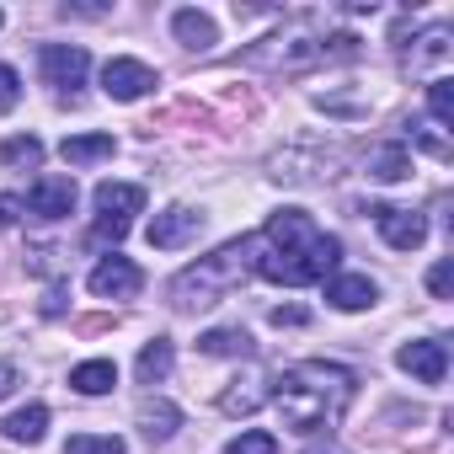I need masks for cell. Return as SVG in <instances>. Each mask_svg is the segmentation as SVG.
<instances>
[{
	"label": "cell",
	"instance_id": "6da1fadb",
	"mask_svg": "<svg viewBox=\"0 0 454 454\" xmlns=\"http://www.w3.org/2000/svg\"><path fill=\"white\" fill-rule=\"evenodd\" d=\"M337 252H342L337 236H326L305 208H278L257 236V273L284 289H305L337 268Z\"/></svg>",
	"mask_w": 454,
	"mask_h": 454
},
{
	"label": "cell",
	"instance_id": "7a4b0ae2",
	"mask_svg": "<svg viewBox=\"0 0 454 454\" xmlns=\"http://www.w3.org/2000/svg\"><path fill=\"white\" fill-rule=\"evenodd\" d=\"M353 390H358L353 369L326 364V358H305V364H289L284 369L273 401L284 411V427L310 438V433H326V427L342 422V411L353 406Z\"/></svg>",
	"mask_w": 454,
	"mask_h": 454
},
{
	"label": "cell",
	"instance_id": "3957f363",
	"mask_svg": "<svg viewBox=\"0 0 454 454\" xmlns=\"http://www.w3.org/2000/svg\"><path fill=\"white\" fill-rule=\"evenodd\" d=\"M247 273H257V236H241L231 247H219L214 257H203L198 268L176 273L171 289H166V300L176 310H208V305H219L224 294H231Z\"/></svg>",
	"mask_w": 454,
	"mask_h": 454
},
{
	"label": "cell",
	"instance_id": "277c9868",
	"mask_svg": "<svg viewBox=\"0 0 454 454\" xmlns=\"http://www.w3.org/2000/svg\"><path fill=\"white\" fill-rule=\"evenodd\" d=\"M139 208H145V187H134V182H102L97 187V236L123 241Z\"/></svg>",
	"mask_w": 454,
	"mask_h": 454
},
{
	"label": "cell",
	"instance_id": "5b68a950",
	"mask_svg": "<svg viewBox=\"0 0 454 454\" xmlns=\"http://www.w3.org/2000/svg\"><path fill=\"white\" fill-rule=\"evenodd\" d=\"M198 236H203V208H187V203H171L166 214H155V219H150V231H145V241H150L155 252L192 247Z\"/></svg>",
	"mask_w": 454,
	"mask_h": 454
},
{
	"label": "cell",
	"instance_id": "8992f818",
	"mask_svg": "<svg viewBox=\"0 0 454 454\" xmlns=\"http://www.w3.org/2000/svg\"><path fill=\"white\" fill-rule=\"evenodd\" d=\"M38 70H43V81L54 86V91H81L86 86V70H91V54L81 49V43H49L43 54H38Z\"/></svg>",
	"mask_w": 454,
	"mask_h": 454
},
{
	"label": "cell",
	"instance_id": "52a82bcc",
	"mask_svg": "<svg viewBox=\"0 0 454 454\" xmlns=\"http://www.w3.org/2000/svg\"><path fill=\"white\" fill-rule=\"evenodd\" d=\"M86 289L97 294V300H134L139 289H145V273L129 262V257H102L97 268H91V278H86Z\"/></svg>",
	"mask_w": 454,
	"mask_h": 454
},
{
	"label": "cell",
	"instance_id": "ba28073f",
	"mask_svg": "<svg viewBox=\"0 0 454 454\" xmlns=\"http://www.w3.org/2000/svg\"><path fill=\"white\" fill-rule=\"evenodd\" d=\"M102 91L113 102H139V97L155 91V70L139 65V59H107L102 65Z\"/></svg>",
	"mask_w": 454,
	"mask_h": 454
},
{
	"label": "cell",
	"instance_id": "9c48e42d",
	"mask_svg": "<svg viewBox=\"0 0 454 454\" xmlns=\"http://www.w3.org/2000/svg\"><path fill=\"white\" fill-rule=\"evenodd\" d=\"M395 364H401L411 380H422V385H443V374H449V348H443L438 337H422V342H406V348L395 353Z\"/></svg>",
	"mask_w": 454,
	"mask_h": 454
},
{
	"label": "cell",
	"instance_id": "30bf717a",
	"mask_svg": "<svg viewBox=\"0 0 454 454\" xmlns=\"http://www.w3.org/2000/svg\"><path fill=\"white\" fill-rule=\"evenodd\" d=\"M374 219H380L385 247H395V252H417L427 241V219L417 208H374Z\"/></svg>",
	"mask_w": 454,
	"mask_h": 454
},
{
	"label": "cell",
	"instance_id": "8fae6325",
	"mask_svg": "<svg viewBox=\"0 0 454 454\" xmlns=\"http://www.w3.org/2000/svg\"><path fill=\"white\" fill-rule=\"evenodd\" d=\"M27 208L38 219H65L75 214V176H38L33 192H27Z\"/></svg>",
	"mask_w": 454,
	"mask_h": 454
},
{
	"label": "cell",
	"instance_id": "7c38bea8",
	"mask_svg": "<svg viewBox=\"0 0 454 454\" xmlns=\"http://www.w3.org/2000/svg\"><path fill=\"white\" fill-rule=\"evenodd\" d=\"M326 300H332L337 310H369V305L380 300V289H374V278H364V273H342V278L326 284Z\"/></svg>",
	"mask_w": 454,
	"mask_h": 454
},
{
	"label": "cell",
	"instance_id": "4fadbf2b",
	"mask_svg": "<svg viewBox=\"0 0 454 454\" xmlns=\"http://www.w3.org/2000/svg\"><path fill=\"white\" fill-rule=\"evenodd\" d=\"M171 33H176V43L192 49V54H203V49L219 43V27H214V17H203V12H176V17H171Z\"/></svg>",
	"mask_w": 454,
	"mask_h": 454
},
{
	"label": "cell",
	"instance_id": "5bb4252c",
	"mask_svg": "<svg viewBox=\"0 0 454 454\" xmlns=\"http://www.w3.org/2000/svg\"><path fill=\"white\" fill-rule=\"evenodd\" d=\"M262 401H268V380H262V374H247V380H236L231 390L219 395V411H224V417H247V411H257Z\"/></svg>",
	"mask_w": 454,
	"mask_h": 454
},
{
	"label": "cell",
	"instance_id": "9a60e30c",
	"mask_svg": "<svg viewBox=\"0 0 454 454\" xmlns=\"http://www.w3.org/2000/svg\"><path fill=\"white\" fill-rule=\"evenodd\" d=\"M113 134H70L65 139V160L70 166H102V160H113Z\"/></svg>",
	"mask_w": 454,
	"mask_h": 454
},
{
	"label": "cell",
	"instance_id": "2e32d148",
	"mask_svg": "<svg viewBox=\"0 0 454 454\" xmlns=\"http://www.w3.org/2000/svg\"><path fill=\"white\" fill-rule=\"evenodd\" d=\"M369 176H374V182H401V176H411V150H406V145H374V150H369Z\"/></svg>",
	"mask_w": 454,
	"mask_h": 454
},
{
	"label": "cell",
	"instance_id": "e0dca14e",
	"mask_svg": "<svg viewBox=\"0 0 454 454\" xmlns=\"http://www.w3.org/2000/svg\"><path fill=\"white\" fill-rule=\"evenodd\" d=\"M70 385H75L81 395H107V390L118 385V369H113V358H86V364L70 369Z\"/></svg>",
	"mask_w": 454,
	"mask_h": 454
},
{
	"label": "cell",
	"instance_id": "ac0fdd59",
	"mask_svg": "<svg viewBox=\"0 0 454 454\" xmlns=\"http://www.w3.org/2000/svg\"><path fill=\"white\" fill-rule=\"evenodd\" d=\"M0 427H6V438H12V443H38V438L49 433V406H38V401H33V406L12 411Z\"/></svg>",
	"mask_w": 454,
	"mask_h": 454
},
{
	"label": "cell",
	"instance_id": "d6986e66",
	"mask_svg": "<svg viewBox=\"0 0 454 454\" xmlns=\"http://www.w3.org/2000/svg\"><path fill=\"white\" fill-rule=\"evenodd\" d=\"M198 348H203L208 358H247V353H252V337H247L241 326H214V332L198 337Z\"/></svg>",
	"mask_w": 454,
	"mask_h": 454
},
{
	"label": "cell",
	"instance_id": "ffe728a7",
	"mask_svg": "<svg viewBox=\"0 0 454 454\" xmlns=\"http://www.w3.org/2000/svg\"><path fill=\"white\" fill-rule=\"evenodd\" d=\"M171 364H176L171 342H166V337H155V342H145V348H139V364H134V374H139V385H160V380L171 374Z\"/></svg>",
	"mask_w": 454,
	"mask_h": 454
},
{
	"label": "cell",
	"instance_id": "44dd1931",
	"mask_svg": "<svg viewBox=\"0 0 454 454\" xmlns=\"http://www.w3.org/2000/svg\"><path fill=\"white\" fill-rule=\"evenodd\" d=\"M176 422H182V411H176L171 401H145V406H139V433H145L150 443H166V438L176 433Z\"/></svg>",
	"mask_w": 454,
	"mask_h": 454
},
{
	"label": "cell",
	"instance_id": "7402d4cb",
	"mask_svg": "<svg viewBox=\"0 0 454 454\" xmlns=\"http://www.w3.org/2000/svg\"><path fill=\"white\" fill-rule=\"evenodd\" d=\"M449 54V27H427L422 38H417V49H406V70H427V65H438Z\"/></svg>",
	"mask_w": 454,
	"mask_h": 454
},
{
	"label": "cell",
	"instance_id": "603a6c76",
	"mask_svg": "<svg viewBox=\"0 0 454 454\" xmlns=\"http://www.w3.org/2000/svg\"><path fill=\"white\" fill-rule=\"evenodd\" d=\"M65 454H129V449H123L118 433H75L65 443Z\"/></svg>",
	"mask_w": 454,
	"mask_h": 454
},
{
	"label": "cell",
	"instance_id": "cb8c5ba5",
	"mask_svg": "<svg viewBox=\"0 0 454 454\" xmlns=\"http://www.w3.org/2000/svg\"><path fill=\"white\" fill-rule=\"evenodd\" d=\"M0 160H6V166H43V145H38L33 134L6 139V145H0Z\"/></svg>",
	"mask_w": 454,
	"mask_h": 454
},
{
	"label": "cell",
	"instance_id": "d4e9b609",
	"mask_svg": "<svg viewBox=\"0 0 454 454\" xmlns=\"http://www.w3.org/2000/svg\"><path fill=\"white\" fill-rule=\"evenodd\" d=\"M427 113H433V123H443V129L454 123V86H449V81H433V86H427Z\"/></svg>",
	"mask_w": 454,
	"mask_h": 454
},
{
	"label": "cell",
	"instance_id": "484cf974",
	"mask_svg": "<svg viewBox=\"0 0 454 454\" xmlns=\"http://www.w3.org/2000/svg\"><path fill=\"white\" fill-rule=\"evenodd\" d=\"M224 454H278V438L273 433H241L224 443Z\"/></svg>",
	"mask_w": 454,
	"mask_h": 454
},
{
	"label": "cell",
	"instance_id": "4316f807",
	"mask_svg": "<svg viewBox=\"0 0 454 454\" xmlns=\"http://www.w3.org/2000/svg\"><path fill=\"white\" fill-rule=\"evenodd\" d=\"M427 289H433V300H449V294H454V262H449V257L427 268Z\"/></svg>",
	"mask_w": 454,
	"mask_h": 454
},
{
	"label": "cell",
	"instance_id": "83f0119b",
	"mask_svg": "<svg viewBox=\"0 0 454 454\" xmlns=\"http://www.w3.org/2000/svg\"><path fill=\"white\" fill-rule=\"evenodd\" d=\"M17 97H22V75H17L12 65H0V113H12Z\"/></svg>",
	"mask_w": 454,
	"mask_h": 454
},
{
	"label": "cell",
	"instance_id": "f1b7e54d",
	"mask_svg": "<svg viewBox=\"0 0 454 454\" xmlns=\"http://www.w3.org/2000/svg\"><path fill=\"white\" fill-rule=\"evenodd\" d=\"M22 208H27L22 198H12V192H0V231H6V224H17V219H22Z\"/></svg>",
	"mask_w": 454,
	"mask_h": 454
},
{
	"label": "cell",
	"instance_id": "f546056e",
	"mask_svg": "<svg viewBox=\"0 0 454 454\" xmlns=\"http://www.w3.org/2000/svg\"><path fill=\"white\" fill-rule=\"evenodd\" d=\"M17 380H22V374H17V369H12V364H0V401H6V395H12V390H17Z\"/></svg>",
	"mask_w": 454,
	"mask_h": 454
},
{
	"label": "cell",
	"instance_id": "4dcf8cb0",
	"mask_svg": "<svg viewBox=\"0 0 454 454\" xmlns=\"http://www.w3.org/2000/svg\"><path fill=\"white\" fill-rule=\"evenodd\" d=\"M305 321V310H294V305H284V310H273V326H300Z\"/></svg>",
	"mask_w": 454,
	"mask_h": 454
},
{
	"label": "cell",
	"instance_id": "1f68e13d",
	"mask_svg": "<svg viewBox=\"0 0 454 454\" xmlns=\"http://www.w3.org/2000/svg\"><path fill=\"white\" fill-rule=\"evenodd\" d=\"M316 454H332V449H316Z\"/></svg>",
	"mask_w": 454,
	"mask_h": 454
},
{
	"label": "cell",
	"instance_id": "d6a6232c",
	"mask_svg": "<svg viewBox=\"0 0 454 454\" xmlns=\"http://www.w3.org/2000/svg\"><path fill=\"white\" fill-rule=\"evenodd\" d=\"M0 22H6V17H0Z\"/></svg>",
	"mask_w": 454,
	"mask_h": 454
}]
</instances>
